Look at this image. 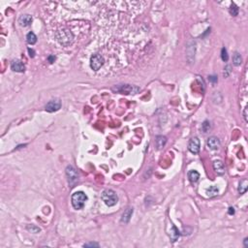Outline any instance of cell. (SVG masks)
Segmentation results:
<instances>
[{"instance_id": "27", "label": "cell", "mask_w": 248, "mask_h": 248, "mask_svg": "<svg viewBox=\"0 0 248 248\" xmlns=\"http://www.w3.org/2000/svg\"><path fill=\"white\" fill-rule=\"evenodd\" d=\"M208 80H209L211 82H213V84H215V82H217V77H216V76H209V77H208Z\"/></svg>"}, {"instance_id": "31", "label": "cell", "mask_w": 248, "mask_h": 248, "mask_svg": "<svg viewBox=\"0 0 248 248\" xmlns=\"http://www.w3.org/2000/svg\"><path fill=\"white\" fill-rule=\"evenodd\" d=\"M229 214H235V208H229Z\"/></svg>"}, {"instance_id": "30", "label": "cell", "mask_w": 248, "mask_h": 248, "mask_svg": "<svg viewBox=\"0 0 248 248\" xmlns=\"http://www.w3.org/2000/svg\"><path fill=\"white\" fill-rule=\"evenodd\" d=\"M243 116H244L245 121L247 122V121H248V119H247V108L244 109V112H243Z\"/></svg>"}, {"instance_id": "22", "label": "cell", "mask_w": 248, "mask_h": 248, "mask_svg": "<svg viewBox=\"0 0 248 248\" xmlns=\"http://www.w3.org/2000/svg\"><path fill=\"white\" fill-rule=\"evenodd\" d=\"M26 229L28 230L29 232L33 233V234H38L41 231V229L37 226H35V225H28V226L26 227Z\"/></svg>"}, {"instance_id": "5", "label": "cell", "mask_w": 248, "mask_h": 248, "mask_svg": "<svg viewBox=\"0 0 248 248\" xmlns=\"http://www.w3.org/2000/svg\"><path fill=\"white\" fill-rule=\"evenodd\" d=\"M104 65V57L101 54H93L90 58V67L94 71H98Z\"/></svg>"}, {"instance_id": "28", "label": "cell", "mask_w": 248, "mask_h": 248, "mask_svg": "<svg viewBox=\"0 0 248 248\" xmlns=\"http://www.w3.org/2000/svg\"><path fill=\"white\" fill-rule=\"evenodd\" d=\"M28 53H29V56L30 57H34L35 56V52L33 49H30L28 48Z\"/></svg>"}, {"instance_id": "9", "label": "cell", "mask_w": 248, "mask_h": 248, "mask_svg": "<svg viewBox=\"0 0 248 248\" xmlns=\"http://www.w3.org/2000/svg\"><path fill=\"white\" fill-rule=\"evenodd\" d=\"M206 145H208V146L210 148V149H212V150H216L220 148V141L217 137H209L208 141H206Z\"/></svg>"}, {"instance_id": "2", "label": "cell", "mask_w": 248, "mask_h": 248, "mask_svg": "<svg viewBox=\"0 0 248 248\" xmlns=\"http://www.w3.org/2000/svg\"><path fill=\"white\" fill-rule=\"evenodd\" d=\"M86 200H87V196L82 191L75 192L74 194L72 195V198H71L73 208L75 209H81L84 206Z\"/></svg>"}, {"instance_id": "3", "label": "cell", "mask_w": 248, "mask_h": 248, "mask_svg": "<svg viewBox=\"0 0 248 248\" xmlns=\"http://www.w3.org/2000/svg\"><path fill=\"white\" fill-rule=\"evenodd\" d=\"M103 202L107 205L108 206H113L117 204L118 202V197L116 193L112 189H106L103 191L102 195H101Z\"/></svg>"}, {"instance_id": "10", "label": "cell", "mask_w": 248, "mask_h": 248, "mask_svg": "<svg viewBox=\"0 0 248 248\" xmlns=\"http://www.w3.org/2000/svg\"><path fill=\"white\" fill-rule=\"evenodd\" d=\"M11 69L13 71L17 73H24L25 71V66L24 64L20 60H14L11 63Z\"/></svg>"}, {"instance_id": "8", "label": "cell", "mask_w": 248, "mask_h": 248, "mask_svg": "<svg viewBox=\"0 0 248 248\" xmlns=\"http://www.w3.org/2000/svg\"><path fill=\"white\" fill-rule=\"evenodd\" d=\"M188 149L193 154H198L200 151V140L197 137L192 138L188 144Z\"/></svg>"}, {"instance_id": "16", "label": "cell", "mask_w": 248, "mask_h": 248, "mask_svg": "<svg viewBox=\"0 0 248 248\" xmlns=\"http://www.w3.org/2000/svg\"><path fill=\"white\" fill-rule=\"evenodd\" d=\"M188 178L192 183H196L200 178V173L197 171H190L188 173Z\"/></svg>"}, {"instance_id": "21", "label": "cell", "mask_w": 248, "mask_h": 248, "mask_svg": "<svg viewBox=\"0 0 248 248\" xmlns=\"http://www.w3.org/2000/svg\"><path fill=\"white\" fill-rule=\"evenodd\" d=\"M230 14L233 16V17H236L237 16V14H238V8L237 6L236 5V4H232L231 7H230Z\"/></svg>"}, {"instance_id": "24", "label": "cell", "mask_w": 248, "mask_h": 248, "mask_svg": "<svg viewBox=\"0 0 248 248\" xmlns=\"http://www.w3.org/2000/svg\"><path fill=\"white\" fill-rule=\"evenodd\" d=\"M221 58H222V60H223V61H228V59H229L227 49H225V48H223V49H221Z\"/></svg>"}, {"instance_id": "26", "label": "cell", "mask_w": 248, "mask_h": 248, "mask_svg": "<svg viewBox=\"0 0 248 248\" xmlns=\"http://www.w3.org/2000/svg\"><path fill=\"white\" fill-rule=\"evenodd\" d=\"M84 247H99V244L98 243H95V242H90V243H86V244H84Z\"/></svg>"}, {"instance_id": "17", "label": "cell", "mask_w": 248, "mask_h": 248, "mask_svg": "<svg viewBox=\"0 0 248 248\" xmlns=\"http://www.w3.org/2000/svg\"><path fill=\"white\" fill-rule=\"evenodd\" d=\"M248 188V181L247 180H243L240 181V186H238V193L240 194H244Z\"/></svg>"}, {"instance_id": "12", "label": "cell", "mask_w": 248, "mask_h": 248, "mask_svg": "<svg viewBox=\"0 0 248 248\" xmlns=\"http://www.w3.org/2000/svg\"><path fill=\"white\" fill-rule=\"evenodd\" d=\"M32 22V17L30 15H21L19 19V24L21 26H28Z\"/></svg>"}, {"instance_id": "32", "label": "cell", "mask_w": 248, "mask_h": 248, "mask_svg": "<svg viewBox=\"0 0 248 248\" xmlns=\"http://www.w3.org/2000/svg\"><path fill=\"white\" fill-rule=\"evenodd\" d=\"M244 246L248 247V238H245V240H244Z\"/></svg>"}, {"instance_id": "6", "label": "cell", "mask_w": 248, "mask_h": 248, "mask_svg": "<svg viewBox=\"0 0 248 248\" xmlns=\"http://www.w3.org/2000/svg\"><path fill=\"white\" fill-rule=\"evenodd\" d=\"M113 89H116L118 92L125 93V94H137L140 91V87L135 85H130V84H123Z\"/></svg>"}, {"instance_id": "1", "label": "cell", "mask_w": 248, "mask_h": 248, "mask_svg": "<svg viewBox=\"0 0 248 248\" xmlns=\"http://www.w3.org/2000/svg\"><path fill=\"white\" fill-rule=\"evenodd\" d=\"M56 39L60 45L64 46V47H68L74 41V35L69 29L62 28L56 32Z\"/></svg>"}, {"instance_id": "15", "label": "cell", "mask_w": 248, "mask_h": 248, "mask_svg": "<svg viewBox=\"0 0 248 248\" xmlns=\"http://www.w3.org/2000/svg\"><path fill=\"white\" fill-rule=\"evenodd\" d=\"M167 143V138L164 137V136H157L156 137V140H155V144H156V146H157L158 149H162L165 145Z\"/></svg>"}, {"instance_id": "13", "label": "cell", "mask_w": 248, "mask_h": 248, "mask_svg": "<svg viewBox=\"0 0 248 248\" xmlns=\"http://www.w3.org/2000/svg\"><path fill=\"white\" fill-rule=\"evenodd\" d=\"M133 208H128L125 211L123 212L122 214V217H121V222L122 223H128L130 221V219L132 217V214H133Z\"/></svg>"}, {"instance_id": "19", "label": "cell", "mask_w": 248, "mask_h": 248, "mask_svg": "<svg viewBox=\"0 0 248 248\" xmlns=\"http://www.w3.org/2000/svg\"><path fill=\"white\" fill-rule=\"evenodd\" d=\"M218 188L216 186H210L208 190H206V195H208V197H214V196H216L218 194Z\"/></svg>"}, {"instance_id": "11", "label": "cell", "mask_w": 248, "mask_h": 248, "mask_svg": "<svg viewBox=\"0 0 248 248\" xmlns=\"http://www.w3.org/2000/svg\"><path fill=\"white\" fill-rule=\"evenodd\" d=\"M213 169L218 174H223L225 173V167L221 160H215L213 162Z\"/></svg>"}, {"instance_id": "25", "label": "cell", "mask_w": 248, "mask_h": 248, "mask_svg": "<svg viewBox=\"0 0 248 248\" xmlns=\"http://www.w3.org/2000/svg\"><path fill=\"white\" fill-rule=\"evenodd\" d=\"M232 67L230 66V65H227L226 67L224 68V72H223V76L224 78H228L230 76V74H231V72H232Z\"/></svg>"}, {"instance_id": "7", "label": "cell", "mask_w": 248, "mask_h": 248, "mask_svg": "<svg viewBox=\"0 0 248 248\" xmlns=\"http://www.w3.org/2000/svg\"><path fill=\"white\" fill-rule=\"evenodd\" d=\"M61 108V101L59 99H53L50 100L49 102L46 105V111L49 113H53V112H57L59 109Z\"/></svg>"}, {"instance_id": "29", "label": "cell", "mask_w": 248, "mask_h": 248, "mask_svg": "<svg viewBox=\"0 0 248 248\" xmlns=\"http://www.w3.org/2000/svg\"><path fill=\"white\" fill-rule=\"evenodd\" d=\"M48 60H49V63H52V62H54V60H56V56H49L48 57Z\"/></svg>"}, {"instance_id": "18", "label": "cell", "mask_w": 248, "mask_h": 248, "mask_svg": "<svg viewBox=\"0 0 248 248\" xmlns=\"http://www.w3.org/2000/svg\"><path fill=\"white\" fill-rule=\"evenodd\" d=\"M26 41L28 44L34 45L36 42H37V36H36L33 32H29V33L26 35Z\"/></svg>"}, {"instance_id": "20", "label": "cell", "mask_w": 248, "mask_h": 248, "mask_svg": "<svg viewBox=\"0 0 248 248\" xmlns=\"http://www.w3.org/2000/svg\"><path fill=\"white\" fill-rule=\"evenodd\" d=\"M233 62L236 66H240V64L242 63V58L241 56L238 52H236L233 56Z\"/></svg>"}, {"instance_id": "14", "label": "cell", "mask_w": 248, "mask_h": 248, "mask_svg": "<svg viewBox=\"0 0 248 248\" xmlns=\"http://www.w3.org/2000/svg\"><path fill=\"white\" fill-rule=\"evenodd\" d=\"M169 236H170V238H171V240L173 242H174V241L177 240L178 237H180V232H178V230L176 228V226L172 225V229H171V232L169 233Z\"/></svg>"}, {"instance_id": "4", "label": "cell", "mask_w": 248, "mask_h": 248, "mask_svg": "<svg viewBox=\"0 0 248 248\" xmlns=\"http://www.w3.org/2000/svg\"><path fill=\"white\" fill-rule=\"evenodd\" d=\"M66 176L71 186L75 185L78 180H79V173H78L77 170L73 166H68L66 168Z\"/></svg>"}, {"instance_id": "23", "label": "cell", "mask_w": 248, "mask_h": 248, "mask_svg": "<svg viewBox=\"0 0 248 248\" xmlns=\"http://www.w3.org/2000/svg\"><path fill=\"white\" fill-rule=\"evenodd\" d=\"M210 128H211V126H210V122L208 121V120H205L203 124H202V130H203L205 133L208 132V131L210 130Z\"/></svg>"}]
</instances>
